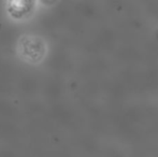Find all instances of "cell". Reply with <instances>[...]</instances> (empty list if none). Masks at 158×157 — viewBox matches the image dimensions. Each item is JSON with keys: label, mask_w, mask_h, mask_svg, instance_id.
<instances>
[]
</instances>
